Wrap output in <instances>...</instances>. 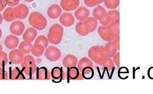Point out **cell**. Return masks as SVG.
<instances>
[{
    "label": "cell",
    "instance_id": "obj_1",
    "mask_svg": "<svg viewBox=\"0 0 153 94\" xmlns=\"http://www.w3.org/2000/svg\"><path fill=\"white\" fill-rule=\"evenodd\" d=\"M97 33L103 41L107 42L113 41L120 36V22H115L107 26H100L97 28Z\"/></svg>",
    "mask_w": 153,
    "mask_h": 94
},
{
    "label": "cell",
    "instance_id": "obj_2",
    "mask_svg": "<svg viewBox=\"0 0 153 94\" xmlns=\"http://www.w3.org/2000/svg\"><path fill=\"white\" fill-rule=\"evenodd\" d=\"M88 55L91 60L100 66L104 65L108 60V57L105 50L104 47L102 46L91 47L89 49Z\"/></svg>",
    "mask_w": 153,
    "mask_h": 94
},
{
    "label": "cell",
    "instance_id": "obj_3",
    "mask_svg": "<svg viewBox=\"0 0 153 94\" xmlns=\"http://www.w3.org/2000/svg\"><path fill=\"white\" fill-rule=\"evenodd\" d=\"M28 22L32 28L38 31H42L47 26V19L40 13L36 11L32 12L28 18Z\"/></svg>",
    "mask_w": 153,
    "mask_h": 94
},
{
    "label": "cell",
    "instance_id": "obj_4",
    "mask_svg": "<svg viewBox=\"0 0 153 94\" xmlns=\"http://www.w3.org/2000/svg\"><path fill=\"white\" fill-rule=\"evenodd\" d=\"M64 29L60 24L55 23L49 29L48 34V39L49 42L53 44H58L62 40Z\"/></svg>",
    "mask_w": 153,
    "mask_h": 94
},
{
    "label": "cell",
    "instance_id": "obj_5",
    "mask_svg": "<svg viewBox=\"0 0 153 94\" xmlns=\"http://www.w3.org/2000/svg\"><path fill=\"white\" fill-rule=\"evenodd\" d=\"M21 66L24 73L28 76L34 75L36 71V63L35 59L31 55H27L24 56Z\"/></svg>",
    "mask_w": 153,
    "mask_h": 94
},
{
    "label": "cell",
    "instance_id": "obj_6",
    "mask_svg": "<svg viewBox=\"0 0 153 94\" xmlns=\"http://www.w3.org/2000/svg\"><path fill=\"white\" fill-rule=\"evenodd\" d=\"M120 12L116 10H111L107 12V14L103 19L100 20V22L103 26H107L110 24L120 22Z\"/></svg>",
    "mask_w": 153,
    "mask_h": 94
},
{
    "label": "cell",
    "instance_id": "obj_7",
    "mask_svg": "<svg viewBox=\"0 0 153 94\" xmlns=\"http://www.w3.org/2000/svg\"><path fill=\"white\" fill-rule=\"evenodd\" d=\"M45 56L50 61L56 62L61 56V52L57 47L54 46H49L46 48Z\"/></svg>",
    "mask_w": 153,
    "mask_h": 94
},
{
    "label": "cell",
    "instance_id": "obj_8",
    "mask_svg": "<svg viewBox=\"0 0 153 94\" xmlns=\"http://www.w3.org/2000/svg\"><path fill=\"white\" fill-rule=\"evenodd\" d=\"M9 29L12 34L16 36H20L24 33L25 25L21 21H14L11 23Z\"/></svg>",
    "mask_w": 153,
    "mask_h": 94
},
{
    "label": "cell",
    "instance_id": "obj_9",
    "mask_svg": "<svg viewBox=\"0 0 153 94\" xmlns=\"http://www.w3.org/2000/svg\"><path fill=\"white\" fill-rule=\"evenodd\" d=\"M80 5V0H61L60 6L61 9L66 12L75 10Z\"/></svg>",
    "mask_w": 153,
    "mask_h": 94
},
{
    "label": "cell",
    "instance_id": "obj_10",
    "mask_svg": "<svg viewBox=\"0 0 153 94\" xmlns=\"http://www.w3.org/2000/svg\"><path fill=\"white\" fill-rule=\"evenodd\" d=\"M14 9L16 19L19 20L25 19L29 13V9L27 6L24 4H19L14 8Z\"/></svg>",
    "mask_w": 153,
    "mask_h": 94
},
{
    "label": "cell",
    "instance_id": "obj_11",
    "mask_svg": "<svg viewBox=\"0 0 153 94\" xmlns=\"http://www.w3.org/2000/svg\"><path fill=\"white\" fill-rule=\"evenodd\" d=\"M8 58L11 63L16 65H19L23 61L24 54L19 49H14L9 52Z\"/></svg>",
    "mask_w": 153,
    "mask_h": 94
},
{
    "label": "cell",
    "instance_id": "obj_12",
    "mask_svg": "<svg viewBox=\"0 0 153 94\" xmlns=\"http://www.w3.org/2000/svg\"><path fill=\"white\" fill-rule=\"evenodd\" d=\"M59 22L65 27H70L75 23V18L73 15L69 12H63L59 17Z\"/></svg>",
    "mask_w": 153,
    "mask_h": 94
},
{
    "label": "cell",
    "instance_id": "obj_13",
    "mask_svg": "<svg viewBox=\"0 0 153 94\" xmlns=\"http://www.w3.org/2000/svg\"><path fill=\"white\" fill-rule=\"evenodd\" d=\"M90 11L84 6H80L76 9L74 12V17L78 20L83 22L90 16Z\"/></svg>",
    "mask_w": 153,
    "mask_h": 94
},
{
    "label": "cell",
    "instance_id": "obj_14",
    "mask_svg": "<svg viewBox=\"0 0 153 94\" xmlns=\"http://www.w3.org/2000/svg\"><path fill=\"white\" fill-rule=\"evenodd\" d=\"M51 74L53 80L56 82H61V81L66 79V74L62 67H54L52 69Z\"/></svg>",
    "mask_w": 153,
    "mask_h": 94
},
{
    "label": "cell",
    "instance_id": "obj_15",
    "mask_svg": "<svg viewBox=\"0 0 153 94\" xmlns=\"http://www.w3.org/2000/svg\"><path fill=\"white\" fill-rule=\"evenodd\" d=\"M19 39L18 36L13 34H9L5 39L4 44L7 49L13 50L19 46Z\"/></svg>",
    "mask_w": 153,
    "mask_h": 94
},
{
    "label": "cell",
    "instance_id": "obj_16",
    "mask_svg": "<svg viewBox=\"0 0 153 94\" xmlns=\"http://www.w3.org/2000/svg\"><path fill=\"white\" fill-rule=\"evenodd\" d=\"M62 9L56 4H52L48 9L47 15L52 19H57L62 14Z\"/></svg>",
    "mask_w": 153,
    "mask_h": 94
},
{
    "label": "cell",
    "instance_id": "obj_17",
    "mask_svg": "<svg viewBox=\"0 0 153 94\" xmlns=\"http://www.w3.org/2000/svg\"><path fill=\"white\" fill-rule=\"evenodd\" d=\"M37 34L38 33L36 29L33 28H29L23 33V39L24 41L32 43L35 41Z\"/></svg>",
    "mask_w": 153,
    "mask_h": 94
},
{
    "label": "cell",
    "instance_id": "obj_18",
    "mask_svg": "<svg viewBox=\"0 0 153 94\" xmlns=\"http://www.w3.org/2000/svg\"><path fill=\"white\" fill-rule=\"evenodd\" d=\"M84 26L89 33H91L97 28L98 22L93 17H89L83 21Z\"/></svg>",
    "mask_w": 153,
    "mask_h": 94
},
{
    "label": "cell",
    "instance_id": "obj_19",
    "mask_svg": "<svg viewBox=\"0 0 153 94\" xmlns=\"http://www.w3.org/2000/svg\"><path fill=\"white\" fill-rule=\"evenodd\" d=\"M67 75L68 78L71 80H83L84 79L81 72L76 66L68 68Z\"/></svg>",
    "mask_w": 153,
    "mask_h": 94
},
{
    "label": "cell",
    "instance_id": "obj_20",
    "mask_svg": "<svg viewBox=\"0 0 153 94\" xmlns=\"http://www.w3.org/2000/svg\"><path fill=\"white\" fill-rule=\"evenodd\" d=\"M78 60L76 56L73 54H68L62 60V65L65 68H70L71 67L76 66L78 64Z\"/></svg>",
    "mask_w": 153,
    "mask_h": 94
},
{
    "label": "cell",
    "instance_id": "obj_21",
    "mask_svg": "<svg viewBox=\"0 0 153 94\" xmlns=\"http://www.w3.org/2000/svg\"><path fill=\"white\" fill-rule=\"evenodd\" d=\"M36 77L38 80H50L51 79V74L47 68L42 67L37 70Z\"/></svg>",
    "mask_w": 153,
    "mask_h": 94
},
{
    "label": "cell",
    "instance_id": "obj_22",
    "mask_svg": "<svg viewBox=\"0 0 153 94\" xmlns=\"http://www.w3.org/2000/svg\"><path fill=\"white\" fill-rule=\"evenodd\" d=\"M107 14L106 11L104 7L102 6L99 5L94 8L92 11V16L97 20H101L106 16Z\"/></svg>",
    "mask_w": 153,
    "mask_h": 94
},
{
    "label": "cell",
    "instance_id": "obj_23",
    "mask_svg": "<svg viewBox=\"0 0 153 94\" xmlns=\"http://www.w3.org/2000/svg\"><path fill=\"white\" fill-rule=\"evenodd\" d=\"M3 17L4 20L7 22H12L16 19L14 8L8 7L6 9L3 13Z\"/></svg>",
    "mask_w": 153,
    "mask_h": 94
},
{
    "label": "cell",
    "instance_id": "obj_24",
    "mask_svg": "<svg viewBox=\"0 0 153 94\" xmlns=\"http://www.w3.org/2000/svg\"><path fill=\"white\" fill-rule=\"evenodd\" d=\"M105 50L106 52L108 58H112L113 56L117 52V48L113 41L109 42L107 43L104 47Z\"/></svg>",
    "mask_w": 153,
    "mask_h": 94
},
{
    "label": "cell",
    "instance_id": "obj_25",
    "mask_svg": "<svg viewBox=\"0 0 153 94\" xmlns=\"http://www.w3.org/2000/svg\"><path fill=\"white\" fill-rule=\"evenodd\" d=\"M78 68L80 72H81L82 69L87 67H93L94 65L92 62V60L90 58L86 57H84L80 59L78 63Z\"/></svg>",
    "mask_w": 153,
    "mask_h": 94
},
{
    "label": "cell",
    "instance_id": "obj_26",
    "mask_svg": "<svg viewBox=\"0 0 153 94\" xmlns=\"http://www.w3.org/2000/svg\"><path fill=\"white\" fill-rule=\"evenodd\" d=\"M23 70L19 68H14L11 72V79L12 80H24L25 79Z\"/></svg>",
    "mask_w": 153,
    "mask_h": 94
},
{
    "label": "cell",
    "instance_id": "obj_27",
    "mask_svg": "<svg viewBox=\"0 0 153 94\" xmlns=\"http://www.w3.org/2000/svg\"><path fill=\"white\" fill-rule=\"evenodd\" d=\"M33 46L32 43H30L28 42H21V43L19 45V50L21 51L24 54H29L31 53L32 47Z\"/></svg>",
    "mask_w": 153,
    "mask_h": 94
},
{
    "label": "cell",
    "instance_id": "obj_28",
    "mask_svg": "<svg viewBox=\"0 0 153 94\" xmlns=\"http://www.w3.org/2000/svg\"><path fill=\"white\" fill-rule=\"evenodd\" d=\"M45 49L39 44H34L32 47L31 53L36 57L42 56L45 53Z\"/></svg>",
    "mask_w": 153,
    "mask_h": 94
},
{
    "label": "cell",
    "instance_id": "obj_29",
    "mask_svg": "<svg viewBox=\"0 0 153 94\" xmlns=\"http://www.w3.org/2000/svg\"><path fill=\"white\" fill-rule=\"evenodd\" d=\"M81 72L83 79H91L94 76V69L91 67H87L84 68Z\"/></svg>",
    "mask_w": 153,
    "mask_h": 94
},
{
    "label": "cell",
    "instance_id": "obj_30",
    "mask_svg": "<svg viewBox=\"0 0 153 94\" xmlns=\"http://www.w3.org/2000/svg\"><path fill=\"white\" fill-rule=\"evenodd\" d=\"M49 42L48 38L44 35H40L37 37L34 41V44H39L42 45L45 49L48 47Z\"/></svg>",
    "mask_w": 153,
    "mask_h": 94
},
{
    "label": "cell",
    "instance_id": "obj_31",
    "mask_svg": "<svg viewBox=\"0 0 153 94\" xmlns=\"http://www.w3.org/2000/svg\"><path fill=\"white\" fill-rule=\"evenodd\" d=\"M75 30L76 33L81 36H87L89 33L87 32L84 26L83 22L79 21L76 23L75 26Z\"/></svg>",
    "mask_w": 153,
    "mask_h": 94
},
{
    "label": "cell",
    "instance_id": "obj_32",
    "mask_svg": "<svg viewBox=\"0 0 153 94\" xmlns=\"http://www.w3.org/2000/svg\"><path fill=\"white\" fill-rule=\"evenodd\" d=\"M104 5L107 8L111 10L117 9L120 5V0H104Z\"/></svg>",
    "mask_w": 153,
    "mask_h": 94
},
{
    "label": "cell",
    "instance_id": "obj_33",
    "mask_svg": "<svg viewBox=\"0 0 153 94\" xmlns=\"http://www.w3.org/2000/svg\"><path fill=\"white\" fill-rule=\"evenodd\" d=\"M8 63V57L5 52H0V67L5 66Z\"/></svg>",
    "mask_w": 153,
    "mask_h": 94
},
{
    "label": "cell",
    "instance_id": "obj_34",
    "mask_svg": "<svg viewBox=\"0 0 153 94\" xmlns=\"http://www.w3.org/2000/svg\"><path fill=\"white\" fill-rule=\"evenodd\" d=\"M114 67V63L113 62V60L111 58H108L107 62L103 66L102 69H106V71H110L112 70Z\"/></svg>",
    "mask_w": 153,
    "mask_h": 94
},
{
    "label": "cell",
    "instance_id": "obj_35",
    "mask_svg": "<svg viewBox=\"0 0 153 94\" xmlns=\"http://www.w3.org/2000/svg\"><path fill=\"white\" fill-rule=\"evenodd\" d=\"M84 3L88 7H94L100 4V0H84Z\"/></svg>",
    "mask_w": 153,
    "mask_h": 94
},
{
    "label": "cell",
    "instance_id": "obj_36",
    "mask_svg": "<svg viewBox=\"0 0 153 94\" xmlns=\"http://www.w3.org/2000/svg\"><path fill=\"white\" fill-rule=\"evenodd\" d=\"M8 79V74L2 67H0V80H7Z\"/></svg>",
    "mask_w": 153,
    "mask_h": 94
},
{
    "label": "cell",
    "instance_id": "obj_37",
    "mask_svg": "<svg viewBox=\"0 0 153 94\" xmlns=\"http://www.w3.org/2000/svg\"><path fill=\"white\" fill-rule=\"evenodd\" d=\"M113 61L114 63L115 64L117 65V66L118 68L120 67V53L117 52L116 54L113 56Z\"/></svg>",
    "mask_w": 153,
    "mask_h": 94
},
{
    "label": "cell",
    "instance_id": "obj_38",
    "mask_svg": "<svg viewBox=\"0 0 153 94\" xmlns=\"http://www.w3.org/2000/svg\"><path fill=\"white\" fill-rule=\"evenodd\" d=\"M21 0H6L7 5L10 6H16L19 4Z\"/></svg>",
    "mask_w": 153,
    "mask_h": 94
},
{
    "label": "cell",
    "instance_id": "obj_39",
    "mask_svg": "<svg viewBox=\"0 0 153 94\" xmlns=\"http://www.w3.org/2000/svg\"><path fill=\"white\" fill-rule=\"evenodd\" d=\"M7 5L6 0H0V12L3 11Z\"/></svg>",
    "mask_w": 153,
    "mask_h": 94
},
{
    "label": "cell",
    "instance_id": "obj_40",
    "mask_svg": "<svg viewBox=\"0 0 153 94\" xmlns=\"http://www.w3.org/2000/svg\"><path fill=\"white\" fill-rule=\"evenodd\" d=\"M120 36H117L115 39L113 41V42L115 44V46H116V47L117 48V50H118V51H120Z\"/></svg>",
    "mask_w": 153,
    "mask_h": 94
},
{
    "label": "cell",
    "instance_id": "obj_41",
    "mask_svg": "<svg viewBox=\"0 0 153 94\" xmlns=\"http://www.w3.org/2000/svg\"><path fill=\"white\" fill-rule=\"evenodd\" d=\"M3 20V16L1 15V14H0V25L2 24Z\"/></svg>",
    "mask_w": 153,
    "mask_h": 94
},
{
    "label": "cell",
    "instance_id": "obj_42",
    "mask_svg": "<svg viewBox=\"0 0 153 94\" xmlns=\"http://www.w3.org/2000/svg\"><path fill=\"white\" fill-rule=\"evenodd\" d=\"M25 1H26L27 2H29V3H30V2H32L34 1V0H24Z\"/></svg>",
    "mask_w": 153,
    "mask_h": 94
},
{
    "label": "cell",
    "instance_id": "obj_43",
    "mask_svg": "<svg viewBox=\"0 0 153 94\" xmlns=\"http://www.w3.org/2000/svg\"><path fill=\"white\" fill-rule=\"evenodd\" d=\"M2 29L0 28V39H1V38L2 37Z\"/></svg>",
    "mask_w": 153,
    "mask_h": 94
},
{
    "label": "cell",
    "instance_id": "obj_44",
    "mask_svg": "<svg viewBox=\"0 0 153 94\" xmlns=\"http://www.w3.org/2000/svg\"><path fill=\"white\" fill-rule=\"evenodd\" d=\"M2 51H3V47H2L1 44H0V52H1Z\"/></svg>",
    "mask_w": 153,
    "mask_h": 94
},
{
    "label": "cell",
    "instance_id": "obj_45",
    "mask_svg": "<svg viewBox=\"0 0 153 94\" xmlns=\"http://www.w3.org/2000/svg\"><path fill=\"white\" fill-rule=\"evenodd\" d=\"M104 1V0H100V4L102 3Z\"/></svg>",
    "mask_w": 153,
    "mask_h": 94
}]
</instances>
